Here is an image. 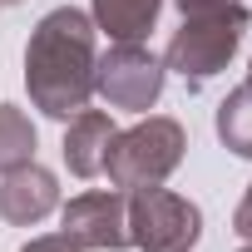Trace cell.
I'll return each instance as SVG.
<instances>
[{"label": "cell", "instance_id": "6da1fadb", "mask_svg": "<svg viewBox=\"0 0 252 252\" xmlns=\"http://www.w3.org/2000/svg\"><path fill=\"white\" fill-rule=\"evenodd\" d=\"M94 20L74 5L50 10L25 45V84L40 114L74 119L94 94Z\"/></svg>", "mask_w": 252, "mask_h": 252}, {"label": "cell", "instance_id": "7a4b0ae2", "mask_svg": "<svg viewBox=\"0 0 252 252\" xmlns=\"http://www.w3.org/2000/svg\"><path fill=\"white\" fill-rule=\"evenodd\" d=\"M183 124L178 119H139L134 129H124L109 139L104 154V173L119 193H134V188H158L178 163H183Z\"/></svg>", "mask_w": 252, "mask_h": 252}, {"label": "cell", "instance_id": "3957f363", "mask_svg": "<svg viewBox=\"0 0 252 252\" xmlns=\"http://www.w3.org/2000/svg\"><path fill=\"white\" fill-rule=\"evenodd\" d=\"M247 20H252L247 10H227V15H183V30H173V40H168L163 69H178L193 89L208 84V79L222 74L227 60L237 55Z\"/></svg>", "mask_w": 252, "mask_h": 252}, {"label": "cell", "instance_id": "277c9868", "mask_svg": "<svg viewBox=\"0 0 252 252\" xmlns=\"http://www.w3.org/2000/svg\"><path fill=\"white\" fill-rule=\"evenodd\" d=\"M203 232L198 203L168 188H134L129 193V242L144 252H188Z\"/></svg>", "mask_w": 252, "mask_h": 252}, {"label": "cell", "instance_id": "5b68a950", "mask_svg": "<svg viewBox=\"0 0 252 252\" xmlns=\"http://www.w3.org/2000/svg\"><path fill=\"white\" fill-rule=\"evenodd\" d=\"M163 60L144 45H114L109 55L94 60V89L104 94L109 109H129V114H144L158 104L163 94Z\"/></svg>", "mask_w": 252, "mask_h": 252}, {"label": "cell", "instance_id": "8992f818", "mask_svg": "<svg viewBox=\"0 0 252 252\" xmlns=\"http://www.w3.org/2000/svg\"><path fill=\"white\" fill-rule=\"evenodd\" d=\"M74 247L89 252H119L129 247V193H79L64 203V227H60Z\"/></svg>", "mask_w": 252, "mask_h": 252}, {"label": "cell", "instance_id": "52a82bcc", "mask_svg": "<svg viewBox=\"0 0 252 252\" xmlns=\"http://www.w3.org/2000/svg\"><path fill=\"white\" fill-rule=\"evenodd\" d=\"M55 203H60V183L40 163H25V168L5 173V183H0V218L15 227H35L40 218L55 213Z\"/></svg>", "mask_w": 252, "mask_h": 252}, {"label": "cell", "instance_id": "ba28073f", "mask_svg": "<svg viewBox=\"0 0 252 252\" xmlns=\"http://www.w3.org/2000/svg\"><path fill=\"white\" fill-rule=\"evenodd\" d=\"M114 119L99 114V109H79L69 119V129H64V163L74 178H99L104 173V154H109V139H114Z\"/></svg>", "mask_w": 252, "mask_h": 252}, {"label": "cell", "instance_id": "9c48e42d", "mask_svg": "<svg viewBox=\"0 0 252 252\" xmlns=\"http://www.w3.org/2000/svg\"><path fill=\"white\" fill-rule=\"evenodd\" d=\"M163 0H94V30H104L114 45H144L158 25Z\"/></svg>", "mask_w": 252, "mask_h": 252}, {"label": "cell", "instance_id": "30bf717a", "mask_svg": "<svg viewBox=\"0 0 252 252\" xmlns=\"http://www.w3.org/2000/svg\"><path fill=\"white\" fill-rule=\"evenodd\" d=\"M218 139L237 158H252V84H237L218 104Z\"/></svg>", "mask_w": 252, "mask_h": 252}, {"label": "cell", "instance_id": "8fae6325", "mask_svg": "<svg viewBox=\"0 0 252 252\" xmlns=\"http://www.w3.org/2000/svg\"><path fill=\"white\" fill-rule=\"evenodd\" d=\"M25 163H35V124L25 109L0 104V173H15Z\"/></svg>", "mask_w": 252, "mask_h": 252}, {"label": "cell", "instance_id": "7c38bea8", "mask_svg": "<svg viewBox=\"0 0 252 252\" xmlns=\"http://www.w3.org/2000/svg\"><path fill=\"white\" fill-rule=\"evenodd\" d=\"M183 15H227V10H247L242 0H173Z\"/></svg>", "mask_w": 252, "mask_h": 252}, {"label": "cell", "instance_id": "4fadbf2b", "mask_svg": "<svg viewBox=\"0 0 252 252\" xmlns=\"http://www.w3.org/2000/svg\"><path fill=\"white\" fill-rule=\"evenodd\" d=\"M232 232H237L242 242H252V183H247V193H242V203H237V213H232Z\"/></svg>", "mask_w": 252, "mask_h": 252}, {"label": "cell", "instance_id": "5bb4252c", "mask_svg": "<svg viewBox=\"0 0 252 252\" xmlns=\"http://www.w3.org/2000/svg\"><path fill=\"white\" fill-rule=\"evenodd\" d=\"M20 252H79V247H74L64 232H55V237H30Z\"/></svg>", "mask_w": 252, "mask_h": 252}, {"label": "cell", "instance_id": "9a60e30c", "mask_svg": "<svg viewBox=\"0 0 252 252\" xmlns=\"http://www.w3.org/2000/svg\"><path fill=\"white\" fill-rule=\"evenodd\" d=\"M10 5H20V0H0V10H10Z\"/></svg>", "mask_w": 252, "mask_h": 252}, {"label": "cell", "instance_id": "2e32d148", "mask_svg": "<svg viewBox=\"0 0 252 252\" xmlns=\"http://www.w3.org/2000/svg\"><path fill=\"white\" fill-rule=\"evenodd\" d=\"M242 252H252V242H247V247H242Z\"/></svg>", "mask_w": 252, "mask_h": 252}, {"label": "cell", "instance_id": "e0dca14e", "mask_svg": "<svg viewBox=\"0 0 252 252\" xmlns=\"http://www.w3.org/2000/svg\"><path fill=\"white\" fill-rule=\"evenodd\" d=\"M247 84H252V69H247Z\"/></svg>", "mask_w": 252, "mask_h": 252}]
</instances>
